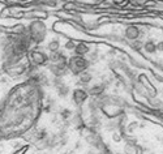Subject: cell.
<instances>
[{
  "mask_svg": "<svg viewBox=\"0 0 163 154\" xmlns=\"http://www.w3.org/2000/svg\"><path fill=\"white\" fill-rule=\"evenodd\" d=\"M60 116L63 118V119H69V116H70V110H68V108H64V110H61V112H60Z\"/></svg>",
  "mask_w": 163,
  "mask_h": 154,
  "instance_id": "7c38bea8",
  "label": "cell"
},
{
  "mask_svg": "<svg viewBox=\"0 0 163 154\" xmlns=\"http://www.w3.org/2000/svg\"><path fill=\"white\" fill-rule=\"evenodd\" d=\"M87 99V93L82 89H76L73 91V102L77 104V106H81L83 102Z\"/></svg>",
  "mask_w": 163,
  "mask_h": 154,
  "instance_id": "277c9868",
  "label": "cell"
},
{
  "mask_svg": "<svg viewBox=\"0 0 163 154\" xmlns=\"http://www.w3.org/2000/svg\"><path fill=\"white\" fill-rule=\"evenodd\" d=\"M28 33H29V37L32 39V42L41 43V42H43V39L46 37V26L41 21H34V22L30 24Z\"/></svg>",
  "mask_w": 163,
  "mask_h": 154,
  "instance_id": "7a4b0ae2",
  "label": "cell"
},
{
  "mask_svg": "<svg viewBox=\"0 0 163 154\" xmlns=\"http://www.w3.org/2000/svg\"><path fill=\"white\" fill-rule=\"evenodd\" d=\"M89 51L90 48L85 43H78V45H76V48H74V54L77 56H85L86 54H89Z\"/></svg>",
  "mask_w": 163,
  "mask_h": 154,
  "instance_id": "52a82bcc",
  "label": "cell"
},
{
  "mask_svg": "<svg viewBox=\"0 0 163 154\" xmlns=\"http://www.w3.org/2000/svg\"><path fill=\"white\" fill-rule=\"evenodd\" d=\"M65 48H67V50H73V51H74V48H76V45H74L72 41H69V42L65 43Z\"/></svg>",
  "mask_w": 163,
  "mask_h": 154,
  "instance_id": "5bb4252c",
  "label": "cell"
},
{
  "mask_svg": "<svg viewBox=\"0 0 163 154\" xmlns=\"http://www.w3.org/2000/svg\"><path fill=\"white\" fill-rule=\"evenodd\" d=\"M59 47H60V43L59 41H56V39H54V41H51L50 43H48V51L51 52V54H55V52H59Z\"/></svg>",
  "mask_w": 163,
  "mask_h": 154,
  "instance_id": "30bf717a",
  "label": "cell"
},
{
  "mask_svg": "<svg viewBox=\"0 0 163 154\" xmlns=\"http://www.w3.org/2000/svg\"><path fill=\"white\" fill-rule=\"evenodd\" d=\"M78 78H80V84H82V85H86V84H89L90 81H91V74H90V72H87V71H85V72H82L80 76H78Z\"/></svg>",
  "mask_w": 163,
  "mask_h": 154,
  "instance_id": "9c48e42d",
  "label": "cell"
},
{
  "mask_svg": "<svg viewBox=\"0 0 163 154\" xmlns=\"http://www.w3.org/2000/svg\"><path fill=\"white\" fill-rule=\"evenodd\" d=\"M157 51H163V41L157 43Z\"/></svg>",
  "mask_w": 163,
  "mask_h": 154,
  "instance_id": "2e32d148",
  "label": "cell"
},
{
  "mask_svg": "<svg viewBox=\"0 0 163 154\" xmlns=\"http://www.w3.org/2000/svg\"><path fill=\"white\" fill-rule=\"evenodd\" d=\"M104 89H106L104 84H98V85H94V86L90 87V89H89V94L95 97V98H99V97L103 94Z\"/></svg>",
  "mask_w": 163,
  "mask_h": 154,
  "instance_id": "8992f818",
  "label": "cell"
},
{
  "mask_svg": "<svg viewBox=\"0 0 163 154\" xmlns=\"http://www.w3.org/2000/svg\"><path fill=\"white\" fill-rule=\"evenodd\" d=\"M131 46L134 48L136 51H140L144 48V41H141V39H136V41H132L131 42Z\"/></svg>",
  "mask_w": 163,
  "mask_h": 154,
  "instance_id": "8fae6325",
  "label": "cell"
},
{
  "mask_svg": "<svg viewBox=\"0 0 163 154\" xmlns=\"http://www.w3.org/2000/svg\"><path fill=\"white\" fill-rule=\"evenodd\" d=\"M151 104H153V106L155 107V108H158V110L163 107V102H162L161 99H153V101H151Z\"/></svg>",
  "mask_w": 163,
  "mask_h": 154,
  "instance_id": "4fadbf2b",
  "label": "cell"
},
{
  "mask_svg": "<svg viewBox=\"0 0 163 154\" xmlns=\"http://www.w3.org/2000/svg\"><path fill=\"white\" fill-rule=\"evenodd\" d=\"M89 60L85 59L83 56H73L72 59L68 60V69L73 74H76V76H80L82 72H85L87 68H89Z\"/></svg>",
  "mask_w": 163,
  "mask_h": 154,
  "instance_id": "6da1fadb",
  "label": "cell"
},
{
  "mask_svg": "<svg viewBox=\"0 0 163 154\" xmlns=\"http://www.w3.org/2000/svg\"><path fill=\"white\" fill-rule=\"evenodd\" d=\"M48 60H50V58H48V56L43 51H41V50H34V51H32V61H33V64L35 65V67L47 64Z\"/></svg>",
  "mask_w": 163,
  "mask_h": 154,
  "instance_id": "3957f363",
  "label": "cell"
},
{
  "mask_svg": "<svg viewBox=\"0 0 163 154\" xmlns=\"http://www.w3.org/2000/svg\"><path fill=\"white\" fill-rule=\"evenodd\" d=\"M125 37L131 39V41H136L140 38V28H137L136 25H129L125 29Z\"/></svg>",
  "mask_w": 163,
  "mask_h": 154,
  "instance_id": "5b68a950",
  "label": "cell"
},
{
  "mask_svg": "<svg viewBox=\"0 0 163 154\" xmlns=\"http://www.w3.org/2000/svg\"><path fill=\"white\" fill-rule=\"evenodd\" d=\"M125 153H127V154H132V153H133V149H132V144H127V145H125Z\"/></svg>",
  "mask_w": 163,
  "mask_h": 154,
  "instance_id": "9a60e30c",
  "label": "cell"
},
{
  "mask_svg": "<svg viewBox=\"0 0 163 154\" xmlns=\"http://www.w3.org/2000/svg\"><path fill=\"white\" fill-rule=\"evenodd\" d=\"M144 51L148 52V54H154V52H157V43L151 41V39L144 42Z\"/></svg>",
  "mask_w": 163,
  "mask_h": 154,
  "instance_id": "ba28073f",
  "label": "cell"
}]
</instances>
